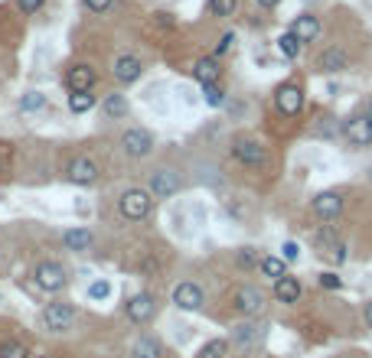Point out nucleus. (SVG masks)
Listing matches in <instances>:
<instances>
[{"instance_id": "6", "label": "nucleus", "mask_w": 372, "mask_h": 358, "mask_svg": "<svg viewBox=\"0 0 372 358\" xmlns=\"http://www.w3.org/2000/svg\"><path fill=\"white\" fill-rule=\"evenodd\" d=\"M36 287L46 290V293H59L66 283H69V277H66V267L59 264V260H43V264H36Z\"/></svg>"}, {"instance_id": "39", "label": "nucleus", "mask_w": 372, "mask_h": 358, "mask_svg": "<svg viewBox=\"0 0 372 358\" xmlns=\"http://www.w3.org/2000/svg\"><path fill=\"white\" fill-rule=\"evenodd\" d=\"M232 43H235V36H232V33H225V36L219 39V46H216V56H225V53H229V49H232Z\"/></svg>"}, {"instance_id": "10", "label": "nucleus", "mask_w": 372, "mask_h": 358, "mask_svg": "<svg viewBox=\"0 0 372 358\" xmlns=\"http://www.w3.org/2000/svg\"><path fill=\"white\" fill-rule=\"evenodd\" d=\"M202 303H206V297H202V287L193 280H183L173 287V306L183 312H196L202 310Z\"/></svg>"}, {"instance_id": "22", "label": "nucleus", "mask_w": 372, "mask_h": 358, "mask_svg": "<svg viewBox=\"0 0 372 358\" xmlns=\"http://www.w3.org/2000/svg\"><path fill=\"white\" fill-rule=\"evenodd\" d=\"M101 115L108 117V121L128 117V95H108V98L101 101Z\"/></svg>"}, {"instance_id": "14", "label": "nucleus", "mask_w": 372, "mask_h": 358, "mask_svg": "<svg viewBox=\"0 0 372 358\" xmlns=\"http://www.w3.org/2000/svg\"><path fill=\"white\" fill-rule=\"evenodd\" d=\"M148 189H150V196H157V199H170V196H177L180 192V176L173 173V169H154L150 173V179H148Z\"/></svg>"}, {"instance_id": "34", "label": "nucleus", "mask_w": 372, "mask_h": 358, "mask_svg": "<svg viewBox=\"0 0 372 358\" xmlns=\"http://www.w3.org/2000/svg\"><path fill=\"white\" fill-rule=\"evenodd\" d=\"M324 124H314V137H336V121L334 117H320Z\"/></svg>"}, {"instance_id": "43", "label": "nucleus", "mask_w": 372, "mask_h": 358, "mask_svg": "<svg viewBox=\"0 0 372 358\" xmlns=\"http://www.w3.org/2000/svg\"><path fill=\"white\" fill-rule=\"evenodd\" d=\"M4 163H7V153H0V169H4Z\"/></svg>"}, {"instance_id": "41", "label": "nucleus", "mask_w": 372, "mask_h": 358, "mask_svg": "<svg viewBox=\"0 0 372 358\" xmlns=\"http://www.w3.org/2000/svg\"><path fill=\"white\" fill-rule=\"evenodd\" d=\"M363 320H366V326L372 329V300H369V303L363 306Z\"/></svg>"}, {"instance_id": "37", "label": "nucleus", "mask_w": 372, "mask_h": 358, "mask_svg": "<svg viewBox=\"0 0 372 358\" xmlns=\"http://www.w3.org/2000/svg\"><path fill=\"white\" fill-rule=\"evenodd\" d=\"M317 283H320V287H324V290H340V287H343V280L334 274V270H326V274H320V277H317Z\"/></svg>"}, {"instance_id": "45", "label": "nucleus", "mask_w": 372, "mask_h": 358, "mask_svg": "<svg viewBox=\"0 0 372 358\" xmlns=\"http://www.w3.org/2000/svg\"><path fill=\"white\" fill-rule=\"evenodd\" d=\"M39 358H49V355H39Z\"/></svg>"}, {"instance_id": "42", "label": "nucleus", "mask_w": 372, "mask_h": 358, "mask_svg": "<svg viewBox=\"0 0 372 358\" xmlns=\"http://www.w3.org/2000/svg\"><path fill=\"white\" fill-rule=\"evenodd\" d=\"M255 4H258V7H264V10H274L281 0H255Z\"/></svg>"}, {"instance_id": "15", "label": "nucleus", "mask_w": 372, "mask_h": 358, "mask_svg": "<svg viewBox=\"0 0 372 358\" xmlns=\"http://www.w3.org/2000/svg\"><path fill=\"white\" fill-rule=\"evenodd\" d=\"M92 85H95V69L86 65V62H78V65H72V69L66 72V88H69V95L92 92Z\"/></svg>"}, {"instance_id": "44", "label": "nucleus", "mask_w": 372, "mask_h": 358, "mask_svg": "<svg viewBox=\"0 0 372 358\" xmlns=\"http://www.w3.org/2000/svg\"><path fill=\"white\" fill-rule=\"evenodd\" d=\"M366 117H369V121H372V101H369V107H366Z\"/></svg>"}, {"instance_id": "38", "label": "nucleus", "mask_w": 372, "mask_h": 358, "mask_svg": "<svg viewBox=\"0 0 372 358\" xmlns=\"http://www.w3.org/2000/svg\"><path fill=\"white\" fill-rule=\"evenodd\" d=\"M108 7H111V0H86V10H92V14H105Z\"/></svg>"}, {"instance_id": "40", "label": "nucleus", "mask_w": 372, "mask_h": 358, "mask_svg": "<svg viewBox=\"0 0 372 358\" xmlns=\"http://www.w3.org/2000/svg\"><path fill=\"white\" fill-rule=\"evenodd\" d=\"M39 7H43V0H20V10H24V14H36Z\"/></svg>"}, {"instance_id": "25", "label": "nucleus", "mask_w": 372, "mask_h": 358, "mask_svg": "<svg viewBox=\"0 0 372 358\" xmlns=\"http://www.w3.org/2000/svg\"><path fill=\"white\" fill-rule=\"evenodd\" d=\"M258 270H262L264 277H272V280H281V277L287 274V260H284V258H274V254H268V258H262Z\"/></svg>"}, {"instance_id": "9", "label": "nucleus", "mask_w": 372, "mask_h": 358, "mask_svg": "<svg viewBox=\"0 0 372 358\" xmlns=\"http://www.w3.org/2000/svg\"><path fill=\"white\" fill-rule=\"evenodd\" d=\"M232 306L242 312V316H245V320H255L258 312L264 310V293L258 287H252V283H245V287L235 290Z\"/></svg>"}, {"instance_id": "19", "label": "nucleus", "mask_w": 372, "mask_h": 358, "mask_svg": "<svg viewBox=\"0 0 372 358\" xmlns=\"http://www.w3.org/2000/svg\"><path fill=\"white\" fill-rule=\"evenodd\" d=\"M140 72H144V65H140L138 56H118L115 59V78L121 85H134L140 78Z\"/></svg>"}, {"instance_id": "5", "label": "nucleus", "mask_w": 372, "mask_h": 358, "mask_svg": "<svg viewBox=\"0 0 372 358\" xmlns=\"http://www.w3.org/2000/svg\"><path fill=\"white\" fill-rule=\"evenodd\" d=\"M317 248H320V258H326L330 264H346L349 251H346V241L336 238V231L326 225V228L317 231Z\"/></svg>"}, {"instance_id": "23", "label": "nucleus", "mask_w": 372, "mask_h": 358, "mask_svg": "<svg viewBox=\"0 0 372 358\" xmlns=\"http://www.w3.org/2000/svg\"><path fill=\"white\" fill-rule=\"evenodd\" d=\"M62 241H66V248H69V251H86V248H92V231L88 228H72V231H66V235H62Z\"/></svg>"}, {"instance_id": "32", "label": "nucleus", "mask_w": 372, "mask_h": 358, "mask_svg": "<svg viewBox=\"0 0 372 358\" xmlns=\"http://www.w3.org/2000/svg\"><path fill=\"white\" fill-rule=\"evenodd\" d=\"M0 358H30L24 342H0Z\"/></svg>"}, {"instance_id": "29", "label": "nucleus", "mask_w": 372, "mask_h": 358, "mask_svg": "<svg viewBox=\"0 0 372 358\" xmlns=\"http://www.w3.org/2000/svg\"><path fill=\"white\" fill-rule=\"evenodd\" d=\"M225 352H229V342L225 339H212V342L202 345L196 358H225Z\"/></svg>"}, {"instance_id": "35", "label": "nucleus", "mask_w": 372, "mask_h": 358, "mask_svg": "<svg viewBox=\"0 0 372 358\" xmlns=\"http://www.w3.org/2000/svg\"><path fill=\"white\" fill-rule=\"evenodd\" d=\"M235 260H239V267H245V270H248V267H258V264H262V258L255 254V248H242Z\"/></svg>"}, {"instance_id": "31", "label": "nucleus", "mask_w": 372, "mask_h": 358, "mask_svg": "<svg viewBox=\"0 0 372 358\" xmlns=\"http://www.w3.org/2000/svg\"><path fill=\"white\" fill-rule=\"evenodd\" d=\"M239 0H210V14L212 16H232Z\"/></svg>"}, {"instance_id": "24", "label": "nucleus", "mask_w": 372, "mask_h": 358, "mask_svg": "<svg viewBox=\"0 0 372 358\" xmlns=\"http://www.w3.org/2000/svg\"><path fill=\"white\" fill-rule=\"evenodd\" d=\"M131 355L134 358H160L163 349H160V342H157L154 335H144V339H138V342L131 345Z\"/></svg>"}, {"instance_id": "4", "label": "nucleus", "mask_w": 372, "mask_h": 358, "mask_svg": "<svg viewBox=\"0 0 372 358\" xmlns=\"http://www.w3.org/2000/svg\"><path fill=\"white\" fill-rule=\"evenodd\" d=\"M274 107L284 117H297L304 111V88L297 82H284L274 88Z\"/></svg>"}, {"instance_id": "8", "label": "nucleus", "mask_w": 372, "mask_h": 358, "mask_svg": "<svg viewBox=\"0 0 372 358\" xmlns=\"http://www.w3.org/2000/svg\"><path fill=\"white\" fill-rule=\"evenodd\" d=\"M343 137L349 140V147H359V150L372 147V121L366 115L346 117V121H343Z\"/></svg>"}, {"instance_id": "20", "label": "nucleus", "mask_w": 372, "mask_h": 358, "mask_svg": "<svg viewBox=\"0 0 372 358\" xmlns=\"http://www.w3.org/2000/svg\"><path fill=\"white\" fill-rule=\"evenodd\" d=\"M301 293H304V287H301V280L297 277H291V274H284L281 280H274V300L278 303H297L301 300Z\"/></svg>"}, {"instance_id": "7", "label": "nucleus", "mask_w": 372, "mask_h": 358, "mask_svg": "<svg viewBox=\"0 0 372 358\" xmlns=\"http://www.w3.org/2000/svg\"><path fill=\"white\" fill-rule=\"evenodd\" d=\"M121 150L128 157H134V160H140V157H148L154 150V134L144 127H128L121 134Z\"/></svg>"}, {"instance_id": "18", "label": "nucleus", "mask_w": 372, "mask_h": 358, "mask_svg": "<svg viewBox=\"0 0 372 358\" xmlns=\"http://www.w3.org/2000/svg\"><path fill=\"white\" fill-rule=\"evenodd\" d=\"M291 33H294L301 43H314V39L320 36V16H314V14H297L294 20H291Z\"/></svg>"}, {"instance_id": "11", "label": "nucleus", "mask_w": 372, "mask_h": 358, "mask_svg": "<svg viewBox=\"0 0 372 358\" xmlns=\"http://www.w3.org/2000/svg\"><path fill=\"white\" fill-rule=\"evenodd\" d=\"M310 209H314L317 219L334 221V219H340V212H343V196L336 189H324V192H317V196L310 199Z\"/></svg>"}, {"instance_id": "12", "label": "nucleus", "mask_w": 372, "mask_h": 358, "mask_svg": "<svg viewBox=\"0 0 372 358\" xmlns=\"http://www.w3.org/2000/svg\"><path fill=\"white\" fill-rule=\"evenodd\" d=\"M314 65H317L320 75H340V72L349 69V53L343 46H326Z\"/></svg>"}, {"instance_id": "3", "label": "nucleus", "mask_w": 372, "mask_h": 358, "mask_svg": "<svg viewBox=\"0 0 372 358\" xmlns=\"http://www.w3.org/2000/svg\"><path fill=\"white\" fill-rule=\"evenodd\" d=\"M118 212H121V219H128V221L148 219L150 215V192H144V189L121 192V199H118Z\"/></svg>"}, {"instance_id": "28", "label": "nucleus", "mask_w": 372, "mask_h": 358, "mask_svg": "<svg viewBox=\"0 0 372 358\" xmlns=\"http://www.w3.org/2000/svg\"><path fill=\"white\" fill-rule=\"evenodd\" d=\"M39 107H46V95L43 92H26L24 98H20V111H24V115H33Z\"/></svg>"}, {"instance_id": "21", "label": "nucleus", "mask_w": 372, "mask_h": 358, "mask_svg": "<svg viewBox=\"0 0 372 358\" xmlns=\"http://www.w3.org/2000/svg\"><path fill=\"white\" fill-rule=\"evenodd\" d=\"M219 72H222V69H219V59H216V56H210V59H200V62L193 65V78H196L200 85H216V82H219Z\"/></svg>"}, {"instance_id": "27", "label": "nucleus", "mask_w": 372, "mask_h": 358, "mask_svg": "<svg viewBox=\"0 0 372 358\" xmlns=\"http://www.w3.org/2000/svg\"><path fill=\"white\" fill-rule=\"evenodd\" d=\"M95 107V98L88 92H78V95H69V111L72 115H86Z\"/></svg>"}, {"instance_id": "16", "label": "nucleus", "mask_w": 372, "mask_h": 358, "mask_svg": "<svg viewBox=\"0 0 372 358\" xmlns=\"http://www.w3.org/2000/svg\"><path fill=\"white\" fill-rule=\"evenodd\" d=\"M98 176H101L98 163L88 160V157H76V160L69 163V179H72L76 186H92Z\"/></svg>"}, {"instance_id": "2", "label": "nucleus", "mask_w": 372, "mask_h": 358, "mask_svg": "<svg viewBox=\"0 0 372 358\" xmlns=\"http://www.w3.org/2000/svg\"><path fill=\"white\" fill-rule=\"evenodd\" d=\"M76 306L66 303V300H59V303H49L46 310H43V326L49 329V332H69L72 326H76Z\"/></svg>"}, {"instance_id": "1", "label": "nucleus", "mask_w": 372, "mask_h": 358, "mask_svg": "<svg viewBox=\"0 0 372 358\" xmlns=\"http://www.w3.org/2000/svg\"><path fill=\"white\" fill-rule=\"evenodd\" d=\"M232 157L248 169L268 167V147H264L258 137H235L232 140Z\"/></svg>"}, {"instance_id": "30", "label": "nucleus", "mask_w": 372, "mask_h": 358, "mask_svg": "<svg viewBox=\"0 0 372 358\" xmlns=\"http://www.w3.org/2000/svg\"><path fill=\"white\" fill-rule=\"evenodd\" d=\"M202 101L210 107H222L225 105V92L219 88V82L216 85H202Z\"/></svg>"}, {"instance_id": "17", "label": "nucleus", "mask_w": 372, "mask_h": 358, "mask_svg": "<svg viewBox=\"0 0 372 358\" xmlns=\"http://www.w3.org/2000/svg\"><path fill=\"white\" fill-rule=\"evenodd\" d=\"M154 310H157V300L150 293H138V297H131L128 306H124V312H128L131 322H148L154 316Z\"/></svg>"}, {"instance_id": "36", "label": "nucleus", "mask_w": 372, "mask_h": 358, "mask_svg": "<svg viewBox=\"0 0 372 358\" xmlns=\"http://www.w3.org/2000/svg\"><path fill=\"white\" fill-rule=\"evenodd\" d=\"M281 258H284L287 264L301 260V244H297V241H284V244H281Z\"/></svg>"}, {"instance_id": "33", "label": "nucleus", "mask_w": 372, "mask_h": 358, "mask_svg": "<svg viewBox=\"0 0 372 358\" xmlns=\"http://www.w3.org/2000/svg\"><path fill=\"white\" fill-rule=\"evenodd\" d=\"M108 297H111V283L108 280L88 283V300H108Z\"/></svg>"}, {"instance_id": "13", "label": "nucleus", "mask_w": 372, "mask_h": 358, "mask_svg": "<svg viewBox=\"0 0 372 358\" xmlns=\"http://www.w3.org/2000/svg\"><path fill=\"white\" fill-rule=\"evenodd\" d=\"M264 329H268V326L258 322V320L239 322V326H232V345H239V349H255V345H262Z\"/></svg>"}, {"instance_id": "26", "label": "nucleus", "mask_w": 372, "mask_h": 358, "mask_svg": "<svg viewBox=\"0 0 372 358\" xmlns=\"http://www.w3.org/2000/svg\"><path fill=\"white\" fill-rule=\"evenodd\" d=\"M301 39L294 36V33L287 30V33H281V39H278V49H281V56H284V59H297V56H301Z\"/></svg>"}]
</instances>
